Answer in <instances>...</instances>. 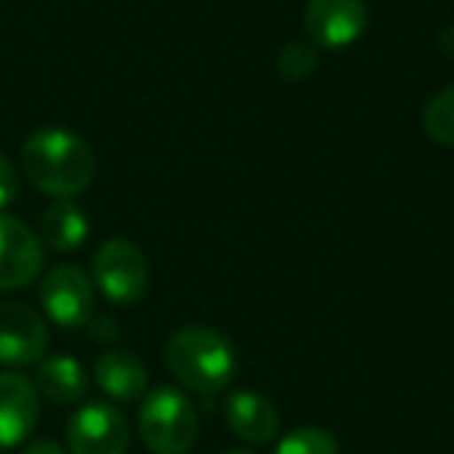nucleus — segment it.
Wrapping results in <instances>:
<instances>
[{"label": "nucleus", "mask_w": 454, "mask_h": 454, "mask_svg": "<svg viewBox=\"0 0 454 454\" xmlns=\"http://www.w3.org/2000/svg\"><path fill=\"white\" fill-rule=\"evenodd\" d=\"M94 153L66 128H41L22 146L26 177L53 200H75L94 181Z\"/></svg>", "instance_id": "1"}, {"label": "nucleus", "mask_w": 454, "mask_h": 454, "mask_svg": "<svg viewBox=\"0 0 454 454\" xmlns=\"http://www.w3.org/2000/svg\"><path fill=\"white\" fill-rule=\"evenodd\" d=\"M165 364L177 383L193 389L196 395L221 392L237 371L234 346L224 333L212 327H184L165 346Z\"/></svg>", "instance_id": "2"}, {"label": "nucleus", "mask_w": 454, "mask_h": 454, "mask_svg": "<svg viewBox=\"0 0 454 454\" xmlns=\"http://www.w3.org/2000/svg\"><path fill=\"white\" fill-rule=\"evenodd\" d=\"M140 439L153 454H187L200 433L193 404L171 386H159L140 404Z\"/></svg>", "instance_id": "3"}, {"label": "nucleus", "mask_w": 454, "mask_h": 454, "mask_svg": "<svg viewBox=\"0 0 454 454\" xmlns=\"http://www.w3.org/2000/svg\"><path fill=\"white\" fill-rule=\"evenodd\" d=\"M94 280L100 293L115 305H131L146 293L150 265L131 240H109L94 255Z\"/></svg>", "instance_id": "4"}, {"label": "nucleus", "mask_w": 454, "mask_h": 454, "mask_svg": "<svg viewBox=\"0 0 454 454\" xmlns=\"http://www.w3.org/2000/svg\"><path fill=\"white\" fill-rule=\"evenodd\" d=\"M41 305L57 327H88L94 317V284L75 265H59L41 284Z\"/></svg>", "instance_id": "5"}, {"label": "nucleus", "mask_w": 454, "mask_h": 454, "mask_svg": "<svg viewBox=\"0 0 454 454\" xmlns=\"http://www.w3.org/2000/svg\"><path fill=\"white\" fill-rule=\"evenodd\" d=\"M51 342L44 317L22 302H0V364H38Z\"/></svg>", "instance_id": "6"}, {"label": "nucleus", "mask_w": 454, "mask_h": 454, "mask_svg": "<svg viewBox=\"0 0 454 454\" xmlns=\"http://www.w3.org/2000/svg\"><path fill=\"white\" fill-rule=\"evenodd\" d=\"M131 429L119 408L106 402H90L75 411L69 420L72 454H125Z\"/></svg>", "instance_id": "7"}, {"label": "nucleus", "mask_w": 454, "mask_h": 454, "mask_svg": "<svg viewBox=\"0 0 454 454\" xmlns=\"http://www.w3.org/2000/svg\"><path fill=\"white\" fill-rule=\"evenodd\" d=\"M367 28L364 0H311L305 10V35L317 51H342Z\"/></svg>", "instance_id": "8"}, {"label": "nucleus", "mask_w": 454, "mask_h": 454, "mask_svg": "<svg viewBox=\"0 0 454 454\" xmlns=\"http://www.w3.org/2000/svg\"><path fill=\"white\" fill-rule=\"evenodd\" d=\"M44 268V247L26 221L0 212V290L28 286Z\"/></svg>", "instance_id": "9"}, {"label": "nucleus", "mask_w": 454, "mask_h": 454, "mask_svg": "<svg viewBox=\"0 0 454 454\" xmlns=\"http://www.w3.org/2000/svg\"><path fill=\"white\" fill-rule=\"evenodd\" d=\"M41 414V395L22 373H0V451L32 435Z\"/></svg>", "instance_id": "10"}, {"label": "nucleus", "mask_w": 454, "mask_h": 454, "mask_svg": "<svg viewBox=\"0 0 454 454\" xmlns=\"http://www.w3.org/2000/svg\"><path fill=\"white\" fill-rule=\"evenodd\" d=\"M97 386L106 392L113 402H140L146 395V386H150V373H146L144 361L134 352H103L97 358L94 367Z\"/></svg>", "instance_id": "11"}, {"label": "nucleus", "mask_w": 454, "mask_h": 454, "mask_svg": "<svg viewBox=\"0 0 454 454\" xmlns=\"http://www.w3.org/2000/svg\"><path fill=\"white\" fill-rule=\"evenodd\" d=\"M224 417L227 427L234 429L243 442H271L280 429V417L278 408L268 402L259 392H234V395L224 402Z\"/></svg>", "instance_id": "12"}, {"label": "nucleus", "mask_w": 454, "mask_h": 454, "mask_svg": "<svg viewBox=\"0 0 454 454\" xmlns=\"http://www.w3.org/2000/svg\"><path fill=\"white\" fill-rule=\"evenodd\" d=\"M35 389L53 404H78L88 395V373L69 355L41 358L35 371Z\"/></svg>", "instance_id": "13"}, {"label": "nucleus", "mask_w": 454, "mask_h": 454, "mask_svg": "<svg viewBox=\"0 0 454 454\" xmlns=\"http://www.w3.org/2000/svg\"><path fill=\"white\" fill-rule=\"evenodd\" d=\"M88 215L72 200H57L41 218V234H44L47 247L57 253H75L88 240Z\"/></svg>", "instance_id": "14"}, {"label": "nucleus", "mask_w": 454, "mask_h": 454, "mask_svg": "<svg viewBox=\"0 0 454 454\" xmlns=\"http://www.w3.org/2000/svg\"><path fill=\"white\" fill-rule=\"evenodd\" d=\"M423 131L442 146H454V88L435 94L423 109Z\"/></svg>", "instance_id": "15"}, {"label": "nucleus", "mask_w": 454, "mask_h": 454, "mask_svg": "<svg viewBox=\"0 0 454 454\" xmlns=\"http://www.w3.org/2000/svg\"><path fill=\"white\" fill-rule=\"evenodd\" d=\"M274 454H340L333 433L321 427H299L280 439Z\"/></svg>", "instance_id": "16"}, {"label": "nucleus", "mask_w": 454, "mask_h": 454, "mask_svg": "<svg viewBox=\"0 0 454 454\" xmlns=\"http://www.w3.org/2000/svg\"><path fill=\"white\" fill-rule=\"evenodd\" d=\"M315 63H317V47L315 44H299V41L286 44L278 57V69L286 82H299V78H305L311 69H315Z\"/></svg>", "instance_id": "17"}, {"label": "nucleus", "mask_w": 454, "mask_h": 454, "mask_svg": "<svg viewBox=\"0 0 454 454\" xmlns=\"http://www.w3.org/2000/svg\"><path fill=\"white\" fill-rule=\"evenodd\" d=\"M16 193H20V175L7 156H0V212L16 200Z\"/></svg>", "instance_id": "18"}, {"label": "nucleus", "mask_w": 454, "mask_h": 454, "mask_svg": "<svg viewBox=\"0 0 454 454\" xmlns=\"http://www.w3.org/2000/svg\"><path fill=\"white\" fill-rule=\"evenodd\" d=\"M22 454H66V451L57 445V442H35V445H28Z\"/></svg>", "instance_id": "19"}, {"label": "nucleus", "mask_w": 454, "mask_h": 454, "mask_svg": "<svg viewBox=\"0 0 454 454\" xmlns=\"http://www.w3.org/2000/svg\"><path fill=\"white\" fill-rule=\"evenodd\" d=\"M224 454H255V451H249V448H231V451H224Z\"/></svg>", "instance_id": "20"}]
</instances>
